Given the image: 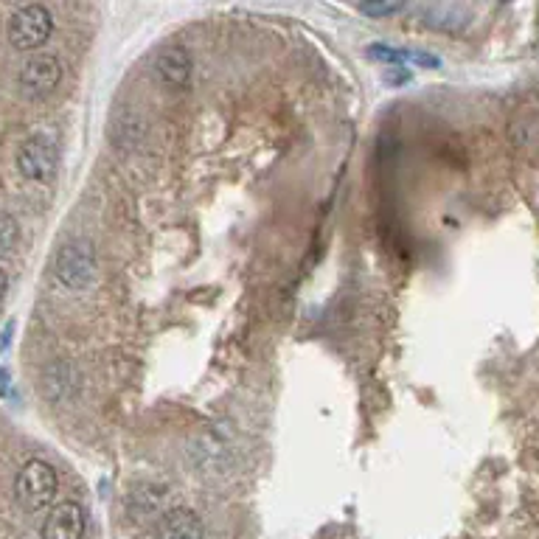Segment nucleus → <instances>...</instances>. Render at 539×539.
Returning a JSON list of instances; mask_svg holds the SVG:
<instances>
[{
	"instance_id": "1",
	"label": "nucleus",
	"mask_w": 539,
	"mask_h": 539,
	"mask_svg": "<svg viewBox=\"0 0 539 539\" xmlns=\"http://www.w3.org/2000/svg\"><path fill=\"white\" fill-rule=\"evenodd\" d=\"M57 486L59 478L54 467L48 461H43V458H31V461L23 464V469L17 472L15 478L17 503L29 511L45 509L54 500V495H57Z\"/></svg>"
},
{
	"instance_id": "2",
	"label": "nucleus",
	"mask_w": 539,
	"mask_h": 539,
	"mask_svg": "<svg viewBox=\"0 0 539 539\" xmlns=\"http://www.w3.org/2000/svg\"><path fill=\"white\" fill-rule=\"evenodd\" d=\"M54 276L65 290L82 292L96 276V250L88 239H71L54 259Z\"/></svg>"
},
{
	"instance_id": "3",
	"label": "nucleus",
	"mask_w": 539,
	"mask_h": 539,
	"mask_svg": "<svg viewBox=\"0 0 539 539\" xmlns=\"http://www.w3.org/2000/svg\"><path fill=\"white\" fill-rule=\"evenodd\" d=\"M17 166L23 177H29L34 183H45L57 175L59 166V141L54 132H34L29 135L23 146H20V155H17Z\"/></svg>"
},
{
	"instance_id": "4",
	"label": "nucleus",
	"mask_w": 539,
	"mask_h": 539,
	"mask_svg": "<svg viewBox=\"0 0 539 539\" xmlns=\"http://www.w3.org/2000/svg\"><path fill=\"white\" fill-rule=\"evenodd\" d=\"M54 31V17L45 6H23L17 9L12 20H9V43L15 45L17 51H34L40 45L48 43Z\"/></svg>"
},
{
	"instance_id": "5",
	"label": "nucleus",
	"mask_w": 539,
	"mask_h": 539,
	"mask_svg": "<svg viewBox=\"0 0 539 539\" xmlns=\"http://www.w3.org/2000/svg\"><path fill=\"white\" fill-rule=\"evenodd\" d=\"M62 79V65L54 54H37L31 57L23 71L17 76V85H20V93L31 99V102H40L48 93H54V88Z\"/></svg>"
},
{
	"instance_id": "6",
	"label": "nucleus",
	"mask_w": 539,
	"mask_h": 539,
	"mask_svg": "<svg viewBox=\"0 0 539 539\" xmlns=\"http://www.w3.org/2000/svg\"><path fill=\"white\" fill-rule=\"evenodd\" d=\"M189 452L194 467L205 469V472H219L228 464V455H231V430H225V424L208 427L194 438Z\"/></svg>"
},
{
	"instance_id": "7",
	"label": "nucleus",
	"mask_w": 539,
	"mask_h": 539,
	"mask_svg": "<svg viewBox=\"0 0 539 539\" xmlns=\"http://www.w3.org/2000/svg\"><path fill=\"white\" fill-rule=\"evenodd\" d=\"M85 509L76 500H65L48 511L43 525V539H82L85 537Z\"/></svg>"
},
{
	"instance_id": "8",
	"label": "nucleus",
	"mask_w": 539,
	"mask_h": 539,
	"mask_svg": "<svg viewBox=\"0 0 539 539\" xmlns=\"http://www.w3.org/2000/svg\"><path fill=\"white\" fill-rule=\"evenodd\" d=\"M155 73L166 88H186L191 76V54L186 45H163L155 57Z\"/></svg>"
},
{
	"instance_id": "9",
	"label": "nucleus",
	"mask_w": 539,
	"mask_h": 539,
	"mask_svg": "<svg viewBox=\"0 0 539 539\" xmlns=\"http://www.w3.org/2000/svg\"><path fill=\"white\" fill-rule=\"evenodd\" d=\"M158 539H205V528L191 509H172L158 523Z\"/></svg>"
},
{
	"instance_id": "10",
	"label": "nucleus",
	"mask_w": 539,
	"mask_h": 539,
	"mask_svg": "<svg viewBox=\"0 0 539 539\" xmlns=\"http://www.w3.org/2000/svg\"><path fill=\"white\" fill-rule=\"evenodd\" d=\"M17 242H20V228H17L15 217L0 211V256L15 253Z\"/></svg>"
},
{
	"instance_id": "11",
	"label": "nucleus",
	"mask_w": 539,
	"mask_h": 539,
	"mask_svg": "<svg viewBox=\"0 0 539 539\" xmlns=\"http://www.w3.org/2000/svg\"><path fill=\"white\" fill-rule=\"evenodd\" d=\"M402 6H385V3H365V6H360V12H365V15H396Z\"/></svg>"
},
{
	"instance_id": "12",
	"label": "nucleus",
	"mask_w": 539,
	"mask_h": 539,
	"mask_svg": "<svg viewBox=\"0 0 539 539\" xmlns=\"http://www.w3.org/2000/svg\"><path fill=\"white\" fill-rule=\"evenodd\" d=\"M9 335H12V323H9V326H6V332H3V340H0V351L9 346Z\"/></svg>"
},
{
	"instance_id": "13",
	"label": "nucleus",
	"mask_w": 539,
	"mask_h": 539,
	"mask_svg": "<svg viewBox=\"0 0 539 539\" xmlns=\"http://www.w3.org/2000/svg\"><path fill=\"white\" fill-rule=\"evenodd\" d=\"M6 287H9V278H6V273L0 270V298H3V292H6Z\"/></svg>"
}]
</instances>
